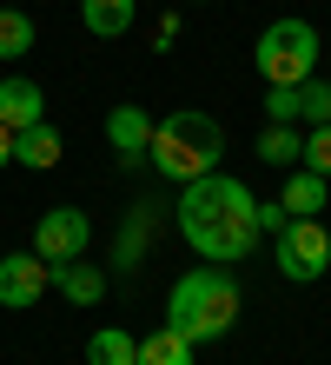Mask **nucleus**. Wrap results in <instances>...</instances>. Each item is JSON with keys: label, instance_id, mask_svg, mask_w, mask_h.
<instances>
[{"label": "nucleus", "instance_id": "20", "mask_svg": "<svg viewBox=\"0 0 331 365\" xmlns=\"http://www.w3.org/2000/svg\"><path fill=\"white\" fill-rule=\"evenodd\" d=\"M285 220H292V212H285V206H258V232H278Z\"/></svg>", "mask_w": 331, "mask_h": 365}, {"label": "nucleus", "instance_id": "7", "mask_svg": "<svg viewBox=\"0 0 331 365\" xmlns=\"http://www.w3.org/2000/svg\"><path fill=\"white\" fill-rule=\"evenodd\" d=\"M47 286H53V266L40 259V252H7V259H0V306L27 312V306L47 299Z\"/></svg>", "mask_w": 331, "mask_h": 365}, {"label": "nucleus", "instance_id": "19", "mask_svg": "<svg viewBox=\"0 0 331 365\" xmlns=\"http://www.w3.org/2000/svg\"><path fill=\"white\" fill-rule=\"evenodd\" d=\"M298 160L312 166V173H325V180H331V126H312V133H305V146H298Z\"/></svg>", "mask_w": 331, "mask_h": 365}, {"label": "nucleus", "instance_id": "4", "mask_svg": "<svg viewBox=\"0 0 331 365\" xmlns=\"http://www.w3.org/2000/svg\"><path fill=\"white\" fill-rule=\"evenodd\" d=\"M258 80L265 87H298V80H312L318 73V34H312V20H272V27L258 34Z\"/></svg>", "mask_w": 331, "mask_h": 365}, {"label": "nucleus", "instance_id": "5", "mask_svg": "<svg viewBox=\"0 0 331 365\" xmlns=\"http://www.w3.org/2000/svg\"><path fill=\"white\" fill-rule=\"evenodd\" d=\"M272 259H278V272L292 279V286L325 279V266H331V232H325V220H285L272 232Z\"/></svg>", "mask_w": 331, "mask_h": 365}, {"label": "nucleus", "instance_id": "12", "mask_svg": "<svg viewBox=\"0 0 331 365\" xmlns=\"http://www.w3.org/2000/svg\"><path fill=\"white\" fill-rule=\"evenodd\" d=\"M132 7H140V0H80V20H86V34L120 40L132 27Z\"/></svg>", "mask_w": 331, "mask_h": 365}, {"label": "nucleus", "instance_id": "9", "mask_svg": "<svg viewBox=\"0 0 331 365\" xmlns=\"http://www.w3.org/2000/svg\"><path fill=\"white\" fill-rule=\"evenodd\" d=\"M106 140H113V153H120V160H146V140H152L146 106H113V120H106Z\"/></svg>", "mask_w": 331, "mask_h": 365}, {"label": "nucleus", "instance_id": "15", "mask_svg": "<svg viewBox=\"0 0 331 365\" xmlns=\"http://www.w3.org/2000/svg\"><path fill=\"white\" fill-rule=\"evenodd\" d=\"M140 365H192V339L172 332V326L146 332V339H140Z\"/></svg>", "mask_w": 331, "mask_h": 365}, {"label": "nucleus", "instance_id": "8", "mask_svg": "<svg viewBox=\"0 0 331 365\" xmlns=\"http://www.w3.org/2000/svg\"><path fill=\"white\" fill-rule=\"evenodd\" d=\"M47 120V93L33 80H0V126L7 133H27V126Z\"/></svg>", "mask_w": 331, "mask_h": 365}, {"label": "nucleus", "instance_id": "2", "mask_svg": "<svg viewBox=\"0 0 331 365\" xmlns=\"http://www.w3.org/2000/svg\"><path fill=\"white\" fill-rule=\"evenodd\" d=\"M238 306H246V299H238V279L226 266H199V272H186L179 286H172L166 326L186 332L192 346H212V339H226L238 326Z\"/></svg>", "mask_w": 331, "mask_h": 365}, {"label": "nucleus", "instance_id": "14", "mask_svg": "<svg viewBox=\"0 0 331 365\" xmlns=\"http://www.w3.org/2000/svg\"><path fill=\"white\" fill-rule=\"evenodd\" d=\"M53 286L73 299V306H93V299H106V272H100V266H73V259H66V266H53Z\"/></svg>", "mask_w": 331, "mask_h": 365}, {"label": "nucleus", "instance_id": "3", "mask_svg": "<svg viewBox=\"0 0 331 365\" xmlns=\"http://www.w3.org/2000/svg\"><path fill=\"white\" fill-rule=\"evenodd\" d=\"M146 160L159 166L166 180H199V173H219V160H226V126H219L212 113H166L159 126H152L146 140Z\"/></svg>", "mask_w": 331, "mask_h": 365}, {"label": "nucleus", "instance_id": "11", "mask_svg": "<svg viewBox=\"0 0 331 365\" xmlns=\"http://www.w3.org/2000/svg\"><path fill=\"white\" fill-rule=\"evenodd\" d=\"M325 173H312V166H305V173H292V180H285V212H292V220H318V212H325Z\"/></svg>", "mask_w": 331, "mask_h": 365}, {"label": "nucleus", "instance_id": "10", "mask_svg": "<svg viewBox=\"0 0 331 365\" xmlns=\"http://www.w3.org/2000/svg\"><path fill=\"white\" fill-rule=\"evenodd\" d=\"M60 153H66V146H60V133H53L47 120H40V126H27V133H14V160H20V166H33V173L60 166Z\"/></svg>", "mask_w": 331, "mask_h": 365}, {"label": "nucleus", "instance_id": "16", "mask_svg": "<svg viewBox=\"0 0 331 365\" xmlns=\"http://www.w3.org/2000/svg\"><path fill=\"white\" fill-rule=\"evenodd\" d=\"M298 146H305V133H292V126H278V120H272V126L258 133V160H265V166H292V160H298Z\"/></svg>", "mask_w": 331, "mask_h": 365}, {"label": "nucleus", "instance_id": "13", "mask_svg": "<svg viewBox=\"0 0 331 365\" xmlns=\"http://www.w3.org/2000/svg\"><path fill=\"white\" fill-rule=\"evenodd\" d=\"M86 365H140V339L120 332V326H100L86 339Z\"/></svg>", "mask_w": 331, "mask_h": 365}, {"label": "nucleus", "instance_id": "17", "mask_svg": "<svg viewBox=\"0 0 331 365\" xmlns=\"http://www.w3.org/2000/svg\"><path fill=\"white\" fill-rule=\"evenodd\" d=\"M292 93H298V120L331 126V80H318V73H312V80H298Z\"/></svg>", "mask_w": 331, "mask_h": 365}, {"label": "nucleus", "instance_id": "21", "mask_svg": "<svg viewBox=\"0 0 331 365\" xmlns=\"http://www.w3.org/2000/svg\"><path fill=\"white\" fill-rule=\"evenodd\" d=\"M7 160H14V133L0 126V166H7Z\"/></svg>", "mask_w": 331, "mask_h": 365}, {"label": "nucleus", "instance_id": "18", "mask_svg": "<svg viewBox=\"0 0 331 365\" xmlns=\"http://www.w3.org/2000/svg\"><path fill=\"white\" fill-rule=\"evenodd\" d=\"M20 53H33V20L0 7V60H20Z\"/></svg>", "mask_w": 331, "mask_h": 365}, {"label": "nucleus", "instance_id": "6", "mask_svg": "<svg viewBox=\"0 0 331 365\" xmlns=\"http://www.w3.org/2000/svg\"><path fill=\"white\" fill-rule=\"evenodd\" d=\"M86 246H93V220H86L80 206H47V212H40V226H33V252H40L47 266L80 259Z\"/></svg>", "mask_w": 331, "mask_h": 365}, {"label": "nucleus", "instance_id": "1", "mask_svg": "<svg viewBox=\"0 0 331 365\" xmlns=\"http://www.w3.org/2000/svg\"><path fill=\"white\" fill-rule=\"evenodd\" d=\"M179 232H186V246L199 259L238 266V259H252V246H258V200L246 192V180H232V173H199L179 192Z\"/></svg>", "mask_w": 331, "mask_h": 365}]
</instances>
